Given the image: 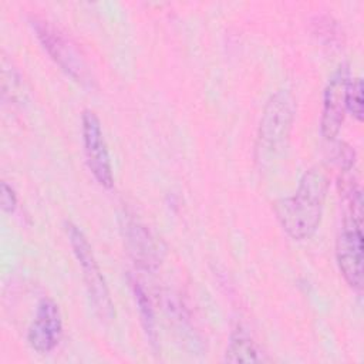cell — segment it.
<instances>
[{"label":"cell","mask_w":364,"mask_h":364,"mask_svg":"<svg viewBox=\"0 0 364 364\" xmlns=\"http://www.w3.org/2000/svg\"><path fill=\"white\" fill-rule=\"evenodd\" d=\"M81 138L85 162L94 179L105 189L114 186V171L108 145L101 128V121L91 109H84L81 115Z\"/></svg>","instance_id":"cell-6"},{"label":"cell","mask_w":364,"mask_h":364,"mask_svg":"<svg viewBox=\"0 0 364 364\" xmlns=\"http://www.w3.org/2000/svg\"><path fill=\"white\" fill-rule=\"evenodd\" d=\"M0 203L6 213H13L17 208V193L6 181H1L0 183Z\"/></svg>","instance_id":"cell-13"},{"label":"cell","mask_w":364,"mask_h":364,"mask_svg":"<svg viewBox=\"0 0 364 364\" xmlns=\"http://www.w3.org/2000/svg\"><path fill=\"white\" fill-rule=\"evenodd\" d=\"M225 361L237 364V363H260L264 361L263 353L250 333L240 324H237L228 341L225 351Z\"/></svg>","instance_id":"cell-10"},{"label":"cell","mask_w":364,"mask_h":364,"mask_svg":"<svg viewBox=\"0 0 364 364\" xmlns=\"http://www.w3.org/2000/svg\"><path fill=\"white\" fill-rule=\"evenodd\" d=\"M119 226L125 249L134 263L146 272L156 270L164 259V249L155 235L142 222L129 215L121 216Z\"/></svg>","instance_id":"cell-8"},{"label":"cell","mask_w":364,"mask_h":364,"mask_svg":"<svg viewBox=\"0 0 364 364\" xmlns=\"http://www.w3.org/2000/svg\"><path fill=\"white\" fill-rule=\"evenodd\" d=\"M328 189L327 172L321 165L309 168L300 178L291 196L274 203L276 218L284 233L297 242L310 239L323 218Z\"/></svg>","instance_id":"cell-1"},{"label":"cell","mask_w":364,"mask_h":364,"mask_svg":"<svg viewBox=\"0 0 364 364\" xmlns=\"http://www.w3.org/2000/svg\"><path fill=\"white\" fill-rule=\"evenodd\" d=\"M296 117V101L290 91L273 92L262 112L257 127L255 158L262 166L270 162L286 145Z\"/></svg>","instance_id":"cell-2"},{"label":"cell","mask_w":364,"mask_h":364,"mask_svg":"<svg viewBox=\"0 0 364 364\" xmlns=\"http://www.w3.org/2000/svg\"><path fill=\"white\" fill-rule=\"evenodd\" d=\"M31 27L46 53L67 75L82 85L91 84V74L82 54L64 31L40 17L31 18Z\"/></svg>","instance_id":"cell-4"},{"label":"cell","mask_w":364,"mask_h":364,"mask_svg":"<svg viewBox=\"0 0 364 364\" xmlns=\"http://www.w3.org/2000/svg\"><path fill=\"white\" fill-rule=\"evenodd\" d=\"M363 216L346 212L336 242V260L346 283L361 291L363 289Z\"/></svg>","instance_id":"cell-5"},{"label":"cell","mask_w":364,"mask_h":364,"mask_svg":"<svg viewBox=\"0 0 364 364\" xmlns=\"http://www.w3.org/2000/svg\"><path fill=\"white\" fill-rule=\"evenodd\" d=\"M364 87L360 77L351 78L347 92V112H350L358 122L364 117Z\"/></svg>","instance_id":"cell-12"},{"label":"cell","mask_w":364,"mask_h":364,"mask_svg":"<svg viewBox=\"0 0 364 364\" xmlns=\"http://www.w3.org/2000/svg\"><path fill=\"white\" fill-rule=\"evenodd\" d=\"M351 81L350 65L341 63L330 75L321 100L320 134L324 139H334L344 122L347 112V92Z\"/></svg>","instance_id":"cell-7"},{"label":"cell","mask_w":364,"mask_h":364,"mask_svg":"<svg viewBox=\"0 0 364 364\" xmlns=\"http://www.w3.org/2000/svg\"><path fill=\"white\" fill-rule=\"evenodd\" d=\"M131 289H132L134 300L138 306L141 323H142L144 331L146 334V338L149 340V344L154 348H156L158 347V331H156V320H155L152 303H151L145 289L136 280H131Z\"/></svg>","instance_id":"cell-11"},{"label":"cell","mask_w":364,"mask_h":364,"mask_svg":"<svg viewBox=\"0 0 364 364\" xmlns=\"http://www.w3.org/2000/svg\"><path fill=\"white\" fill-rule=\"evenodd\" d=\"M65 232L73 253L81 266L82 279L94 313L101 321H112L115 318L114 301L87 236L73 222L65 223Z\"/></svg>","instance_id":"cell-3"},{"label":"cell","mask_w":364,"mask_h":364,"mask_svg":"<svg viewBox=\"0 0 364 364\" xmlns=\"http://www.w3.org/2000/svg\"><path fill=\"white\" fill-rule=\"evenodd\" d=\"M63 337V317L58 304L43 297L37 303L34 317L27 330V343L38 354L51 353Z\"/></svg>","instance_id":"cell-9"}]
</instances>
